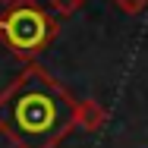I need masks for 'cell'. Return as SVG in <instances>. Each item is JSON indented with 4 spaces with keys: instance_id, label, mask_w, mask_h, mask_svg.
<instances>
[{
    "instance_id": "6da1fadb",
    "label": "cell",
    "mask_w": 148,
    "mask_h": 148,
    "mask_svg": "<svg viewBox=\"0 0 148 148\" xmlns=\"http://www.w3.org/2000/svg\"><path fill=\"white\" fill-rule=\"evenodd\" d=\"M76 129V98L29 63L0 91V136L13 148H57Z\"/></svg>"
},
{
    "instance_id": "3957f363",
    "label": "cell",
    "mask_w": 148,
    "mask_h": 148,
    "mask_svg": "<svg viewBox=\"0 0 148 148\" xmlns=\"http://www.w3.org/2000/svg\"><path fill=\"white\" fill-rule=\"evenodd\" d=\"M101 126H107V110H104V104L95 101V98H82V101H76V129L98 132Z\"/></svg>"
},
{
    "instance_id": "277c9868",
    "label": "cell",
    "mask_w": 148,
    "mask_h": 148,
    "mask_svg": "<svg viewBox=\"0 0 148 148\" xmlns=\"http://www.w3.org/2000/svg\"><path fill=\"white\" fill-rule=\"evenodd\" d=\"M82 3L85 0H47V6H51L54 16H73V13L82 10Z\"/></svg>"
},
{
    "instance_id": "5b68a950",
    "label": "cell",
    "mask_w": 148,
    "mask_h": 148,
    "mask_svg": "<svg viewBox=\"0 0 148 148\" xmlns=\"http://www.w3.org/2000/svg\"><path fill=\"white\" fill-rule=\"evenodd\" d=\"M114 6L126 16H139V13L148 10V0H114Z\"/></svg>"
},
{
    "instance_id": "8992f818",
    "label": "cell",
    "mask_w": 148,
    "mask_h": 148,
    "mask_svg": "<svg viewBox=\"0 0 148 148\" xmlns=\"http://www.w3.org/2000/svg\"><path fill=\"white\" fill-rule=\"evenodd\" d=\"M0 3H3V6H10V3H13V0H0Z\"/></svg>"
},
{
    "instance_id": "7a4b0ae2",
    "label": "cell",
    "mask_w": 148,
    "mask_h": 148,
    "mask_svg": "<svg viewBox=\"0 0 148 148\" xmlns=\"http://www.w3.org/2000/svg\"><path fill=\"white\" fill-rule=\"evenodd\" d=\"M60 35V22L38 0H13L0 13V41L16 60L35 63Z\"/></svg>"
}]
</instances>
